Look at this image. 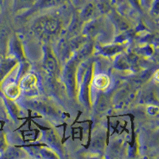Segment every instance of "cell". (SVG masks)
Instances as JSON below:
<instances>
[{
	"label": "cell",
	"instance_id": "cell-1",
	"mask_svg": "<svg viewBox=\"0 0 159 159\" xmlns=\"http://www.w3.org/2000/svg\"><path fill=\"white\" fill-rule=\"evenodd\" d=\"M58 22L56 20L50 18H43L40 19L35 25V30L38 33H48V34H55L57 31Z\"/></svg>",
	"mask_w": 159,
	"mask_h": 159
},
{
	"label": "cell",
	"instance_id": "cell-5",
	"mask_svg": "<svg viewBox=\"0 0 159 159\" xmlns=\"http://www.w3.org/2000/svg\"><path fill=\"white\" fill-rule=\"evenodd\" d=\"M93 11H94V7L92 4H89L86 7L84 10L83 15L84 18H89L91 15L93 14Z\"/></svg>",
	"mask_w": 159,
	"mask_h": 159
},
{
	"label": "cell",
	"instance_id": "cell-2",
	"mask_svg": "<svg viewBox=\"0 0 159 159\" xmlns=\"http://www.w3.org/2000/svg\"><path fill=\"white\" fill-rule=\"evenodd\" d=\"M45 66L51 72H55V70H56L57 61L55 58L52 57V55L51 53H47L46 56H45Z\"/></svg>",
	"mask_w": 159,
	"mask_h": 159
},
{
	"label": "cell",
	"instance_id": "cell-4",
	"mask_svg": "<svg viewBox=\"0 0 159 159\" xmlns=\"http://www.w3.org/2000/svg\"><path fill=\"white\" fill-rule=\"evenodd\" d=\"M65 79H66V84L69 85V88L73 89L74 85V77H73V69L71 67L68 68L65 74Z\"/></svg>",
	"mask_w": 159,
	"mask_h": 159
},
{
	"label": "cell",
	"instance_id": "cell-3",
	"mask_svg": "<svg viewBox=\"0 0 159 159\" xmlns=\"http://www.w3.org/2000/svg\"><path fill=\"white\" fill-rule=\"evenodd\" d=\"M65 0H39L38 7L42 8L51 7L61 4Z\"/></svg>",
	"mask_w": 159,
	"mask_h": 159
}]
</instances>
